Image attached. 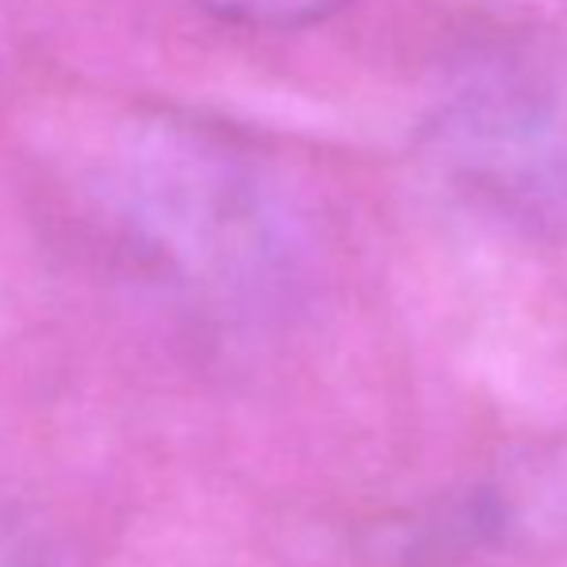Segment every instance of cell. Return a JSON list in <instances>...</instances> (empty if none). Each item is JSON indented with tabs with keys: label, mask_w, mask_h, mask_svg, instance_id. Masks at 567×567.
Segmentation results:
<instances>
[{
	"label": "cell",
	"mask_w": 567,
	"mask_h": 567,
	"mask_svg": "<svg viewBox=\"0 0 567 567\" xmlns=\"http://www.w3.org/2000/svg\"><path fill=\"white\" fill-rule=\"evenodd\" d=\"M197 4L217 16V20L236 23V28L290 31L329 20L332 12H340L351 0H197Z\"/></svg>",
	"instance_id": "cell-1"
},
{
	"label": "cell",
	"mask_w": 567,
	"mask_h": 567,
	"mask_svg": "<svg viewBox=\"0 0 567 567\" xmlns=\"http://www.w3.org/2000/svg\"><path fill=\"white\" fill-rule=\"evenodd\" d=\"M0 567H62V560L35 525L0 506Z\"/></svg>",
	"instance_id": "cell-2"
}]
</instances>
